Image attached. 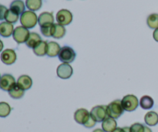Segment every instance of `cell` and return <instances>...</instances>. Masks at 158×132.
<instances>
[{
    "label": "cell",
    "mask_w": 158,
    "mask_h": 132,
    "mask_svg": "<svg viewBox=\"0 0 158 132\" xmlns=\"http://www.w3.org/2000/svg\"><path fill=\"white\" fill-rule=\"evenodd\" d=\"M20 23L26 29H32L38 23V17L32 11H25L20 16Z\"/></svg>",
    "instance_id": "cell-1"
},
{
    "label": "cell",
    "mask_w": 158,
    "mask_h": 132,
    "mask_svg": "<svg viewBox=\"0 0 158 132\" xmlns=\"http://www.w3.org/2000/svg\"><path fill=\"white\" fill-rule=\"evenodd\" d=\"M124 112L121 104V100H115L107 105L108 116L114 119H117Z\"/></svg>",
    "instance_id": "cell-2"
},
{
    "label": "cell",
    "mask_w": 158,
    "mask_h": 132,
    "mask_svg": "<svg viewBox=\"0 0 158 132\" xmlns=\"http://www.w3.org/2000/svg\"><path fill=\"white\" fill-rule=\"evenodd\" d=\"M76 52L72 47L68 46H65L61 48L59 53V60L63 63H70L74 61L76 59Z\"/></svg>",
    "instance_id": "cell-3"
},
{
    "label": "cell",
    "mask_w": 158,
    "mask_h": 132,
    "mask_svg": "<svg viewBox=\"0 0 158 132\" xmlns=\"http://www.w3.org/2000/svg\"><path fill=\"white\" fill-rule=\"evenodd\" d=\"M121 104L124 111L131 112L135 111L139 106V100L135 95L128 94L123 97L121 100Z\"/></svg>",
    "instance_id": "cell-4"
},
{
    "label": "cell",
    "mask_w": 158,
    "mask_h": 132,
    "mask_svg": "<svg viewBox=\"0 0 158 132\" xmlns=\"http://www.w3.org/2000/svg\"><path fill=\"white\" fill-rule=\"evenodd\" d=\"M90 115L97 122H103L106 117H108L107 106L97 105L94 107L90 111Z\"/></svg>",
    "instance_id": "cell-5"
},
{
    "label": "cell",
    "mask_w": 158,
    "mask_h": 132,
    "mask_svg": "<svg viewBox=\"0 0 158 132\" xmlns=\"http://www.w3.org/2000/svg\"><path fill=\"white\" fill-rule=\"evenodd\" d=\"M29 34H30V32H29V29H26L24 26H17L16 28L14 29L12 37L17 43L21 44V43H24L27 41Z\"/></svg>",
    "instance_id": "cell-6"
},
{
    "label": "cell",
    "mask_w": 158,
    "mask_h": 132,
    "mask_svg": "<svg viewBox=\"0 0 158 132\" xmlns=\"http://www.w3.org/2000/svg\"><path fill=\"white\" fill-rule=\"evenodd\" d=\"M56 19L59 24L62 26H67L73 21V14L67 9H61L56 13Z\"/></svg>",
    "instance_id": "cell-7"
},
{
    "label": "cell",
    "mask_w": 158,
    "mask_h": 132,
    "mask_svg": "<svg viewBox=\"0 0 158 132\" xmlns=\"http://www.w3.org/2000/svg\"><path fill=\"white\" fill-rule=\"evenodd\" d=\"M16 84L15 78L12 75L9 74H3L0 78V89L9 92Z\"/></svg>",
    "instance_id": "cell-8"
},
{
    "label": "cell",
    "mask_w": 158,
    "mask_h": 132,
    "mask_svg": "<svg viewBox=\"0 0 158 132\" xmlns=\"http://www.w3.org/2000/svg\"><path fill=\"white\" fill-rule=\"evenodd\" d=\"M73 74V70L69 63H61L59 65L56 69V74L60 78L66 80L72 77Z\"/></svg>",
    "instance_id": "cell-9"
},
{
    "label": "cell",
    "mask_w": 158,
    "mask_h": 132,
    "mask_svg": "<svg viewBox=\"0 0 158 132\" xmlns=\"http://www.w3.org/2000/svg\"><path fill=\"white\" fill-rule=\"evenodd\" d=\"M16 53L12 49H6L2 52L0 59L2 62L6 65H12L16 60Z\"/></svg>",
    "instance_id": "cell-10"
},
{
    "label": "cell",
    "mask_w": 158,
    "mask_h": 132,
    "mask_svg": "<svg viewBox=\"0 0 158 132\" xmlns=\"http://www.w3.org/2000/svg\"><path fill=\"white\" fill-rule=\"evenodd\" d=\"M90 117V113L85 108L77 109L74 113V120L77 123L84 125Z\"/></svg>",
    "instance_id": "cell-11"
},
{
    "label": "cell",
    "mask_w": 158,
    "mask_h": 132,
    "mask_svg": "<svg viewBox=\"0 0 158 132\" xmlns=\"http://www.w3.org/2000/svg\"><path fill=\"white\" fill-rule=\"evenodd\" d=\"M14 31V26L12 23L8 22H2L0 23V36L2 37H9L12 35Z\"/></svg>",
    "instance_id": "cell-12"
},
{
    "label": "cell",
    "mask_w": 158,
    "mask_h": 132,
    "mask_svg": "<svg viewBox=\"0 0 158 132\" xmlns=\"http://www.w3.org/2000/svg\"><path fill=\"white\" fill-rule=\"evenodd\" d=\"M54 17L52 12H44L40 14L38 17V23L40 26L48 24H53Z\"/></svg>",
    "instance_id": "cell-13"
},
{
    "label": "cell",
    "mask_w": 158,
    "mask_h": 132,
    "mask_svg": "<svg viewBox=\"0 0 158 132\" xmlns=\"http://www.w3.org/2000/svg\"><path fill=\"white\" fill-rule=\"evenodd\" d=\"M17 85L24 91L30 89L32 85V80L29 76L22 75L18 78L16 82Z\"/></svg>",
    "instance_id": "cell-14"
},
{
    "label": "cell",
    "mask_w": 158,
    "mask_h": 132,
    "mask_svg": "<svg viewBox=\"0 0 158 132\" xmlns=\"http://www.w3.org/2000/svg\"><path fill=\"white\" fill-rule=\"evenodd\" d=\"M117 128L116 119L108 117L102 122V129L105 132H112Z\"/></svg>",
    "instance_id": "cell-15"
},
{
    "label": "cell",
    "mask_w": 158,
    "mask_h": 132,
    "mask_svg": "<svg viewBox=\"0 0 158 132\" xmlns=\"http://www.w3.org/2000/svg\"><path fill=\"white\" fill-rule=\"evenodd\" d=\"M144 121L148 126H156L158 124V114L155 111H148L144 116Z\"/></svg>",
    "instance_id": "cell-16"
},
{
    "label": "cell",
    "mask_w": 158,
    "mask_h": 132,
    "mask_svg": "<svg viewBox=\"0 0 158 132\" xmlns=\"http://www.w3.org/2000/svg\"><path fill=\"white\" fill-rule=\"evenodd\" d=\"M61 47L56 42L51 41L48 43L47 46V53L46 55L49 57H55L59 55Z\"/></svg>",
    "instance_id": "cell-17"
},
{
    "label": "cell",
    "mask_w": 158,
    "mask_h": 132,
    "mask_svg": "<svg viewBox=\"0 0 158 132\" xmlns=\"http://www.w3.org/2000/svg\"><path fill=\"white\" fill-rule=\"evenodd\" d=\"M41 41V36H40L38 33H36V32H30V34H29V38H28L27 41L26 42V44L28 47L32 48V49H33V48L35 47V46H37Z\"/></svg>",
    "instance_id": "cell-18"
},
{
    "label": "cell",
    "mask_w": 158,
    "mask_h": 132,
    "mask_svg": "<svg viewBox=\"0 0 158 132\" xmlns=\"http://www.w3.org/2000/svg\"><path fill=\"white\" fill-rule=\"evenodd\" d=\"M25 9H26V5L22 0H14L10 4L11 10L15 12V13L19 14V15H20V14L22 15L25 12Z\"/></svg>",
    "instance_id": "cell-19"
},
{
    "label": "cell",
    "mask_w": 158,
    "mask_h": 132,
    "mask_svg": "<svg viewBox=\"0 0 158 132\" xmlns=\"http://www.w3.org/2000/svg\"><path fill=\"white\" fill-rule=\"evenodd\" d=\"M139 105L143 108V110H150L154 107V99L148 95H144L140 98L139 101Z\"/></svg>",
    "instance_id": "cell-20"
},
{
    "label": "cell",
    "mask_w": 158,
    "mask_h": 132,
    "mask_svg": "<svg viewBox=\"0 0 158 132\" xmlns=\"http://www.w3.org/2000/svg\"><path fill=\"white\" fill-rule=\"evenodd\" d=\"M48 43L46 41L42 40L37 46L33 48V52L38 57H43L47 53Z\"/></svg>",
    "instance_id": "cell-21"
},
{
    "label": "cell",
    "mask_w": 158,
    "mask_h": 132,
    "mask_svg": "<svg viewBox=\"0 0 158 132\" xmlns=\"http://www.w3.org/2000/svg\"><path fill=\"white\" fill-rule=\"evenodd\" d=\"M25 91L22 89L20 87L16 84L9 91V94L12 98L13 99H20L24 96Z\"/></svg>",
    "instance_id": "cell-22"
},
{
    "label": "cell",
    "mask_w": 158,
    "mask_h": 132,
    "mask_svg": "<svg viewBox=\"0 0 158 132\" xmlns=\"http://www.w3.org/2000/svg\"><path fill=\"white\" fill-rule=\"evenodd\" d=\"M43 1L42 0H26V6L30 11H37L41 9Z\"/></svg>",
    "instance_id": "cell-23"
},
{
    "label": "cell",
    "mask_w": 158,
    "mask_h": 132,
    "mask_svg": "<svg viewBox=\"0 0 158 132\" xmlns=\"http://www.w3.org/2000/svg\"><path fill=\"white\" fill-rule=\"evenodd\" d=\"M40 30L43 35L46 37L53 36L55 32V24H48L40 26Z\"/></svg>",
    "instance_id": "cell-24"
},
{
    "label": "cell",
    "mask_w": 158,
    "mask_h": 132,
    "mask_svg": "<svg viewBox=\"0 0 158 132\" xmlns=\"http://www.w3.org/2000/svg\"><path fill=\"white\" fill-rule=\"evenodd\" d=\"M147 23L148 26L151 29H157L158 28V14L157 13H152L148 15L147 19Z\"/></svg>",
    "instance_id": "cell-25"
},
{
    "label": "cell",
    "mask_w": 158,
    "mask_h": 132,
    "mask_svg": "<svg viewBox=\"0 0 158 132\" xmlns=\"http://www.w3.org/2000/svg\"><path fill=\"white\" fill-rule=\"evenodd\" d=\"M19 18V15L17 13H15V12H13L12 10H11L10 9H8L7 12L6 14V16H5V19L6 22H8L9 23H15L18 21Z\"/></svg>",
    "instance_id": "cell-26"
},
{
    "label": "cell",
    "mask_w": 158,
    "mask_h": 132,
    "mask_svg": "<svg viewBox=\"0 0 158 132\" xmlns=\"http://www.w3.org/2000/svg\"><path fill=\"white\" fill-rule=\"evenodd\" d=\"M11 107L6 102H0V117H6L10 114Z\"/></svg>",
    "instance_id": "cell-27"
},
{
    "label": "cell",
    "mask_w": 158,
    "mask_h": 132,
    "mask_svg": "<svg viewBox=\"0 0 158 132\" xmlns=\"http://www.w3.org/2000/svg\"><path fill=\"white\" fill-rule=\"evenodd\" d=\"M66 34V29H65L64 26L59 24V23H56L55 24V32H54L53 38L55 39H61Z\"/></svg>",
    "instance_id": "cell-28"
},
{
    "label": "cell",
    "mask_w": 158,
    "mask_h": 132,
    "mask_svg": "<svg viewBox=\"0 0 158 132\" xmlns=\"http://www.w3.org/2000/svg\"><path fill=\"white\" fill-rule=\"evenodd\" d=\"M145 125L140 123H134L130 127L131 132H144Z\"/></svg>",
    "instance_id": "cell-29"
},
{
    "label": "cell",
    "mask_w": 158,
    "mask_h": 132,
    "mask_svg": "<svg viewBox=\"0 0 158 132\" xmlns=\"http://www.w3.org/2000/svg\"><path fill=\"white\" fill-rule=\"evenodd\" d=\"M96 124H97V121H96L94 120V118H93L92 116L90 115L89 118L88 119V121L86 122V124H85V125H83V126H84L85 128H93V127L95 126Z\"/></svg>",
    "instance_id": "cell-30"
},
{
    "label": "cell",
    "mask_w": 158,
    "mask_h": 132,
    "mask_svg": "<svg viewBox=\"0 0 158 132\" xmlns=\"http://www.w3.org/2000/svg\"><path fill=\"white\" fill-rule=\"evenodd\" d=\"M153 37H154V40L157 41L158 43V28L157 29H154V32H153Z\"/></svg>",
    "instance_id": "cell-31"
},
{
    "label": "cell",
    "mask_w": 158,
    "mask_h": 132,
    "mask_svg": "<svg viewBox=\"0 0 158 132\" xmlns=\"http://www.w3.org/2000/svg\"><path fill=\"white\" fill-rule=\"evenodd\" d=\"M112 132H124V131H123V128H117L115 130H114V131H113Z\"/></svg>",
    "instance_id": "cell-32"
},
{
    "label": "cell",
    "mask_w": 158,
    "mask_h": 132,
    "mask_svg": "<svg viewBox=\"0 0 158 132\" xmlns=\"http://www.w3.org/2000/svg\"><path fill=\"white\" fill-rule=\"evenodd\" d=\"M3 47H4V45H3V43H2V40H0V53H1V52H2Z\"/></svg>",
    "instance_id": "cell-33"
},
{
    "label": "cell",
    "mask_w": 158,
    "mask_h": 132,
    "mask_svg": "<svg viewBox=\"0 0 158 132\" xmlns=\"http://www.w3.org/2000/svg\"><path fill=\"white\" fill-rule=\"evenodd\" d=\"M123 131H124V132H131L129 127H124V128H123Z\"/></svg>",
    "instance_id": "cell-34"
},
{
    "label": "cell",
    "mask_w": 158,
    "mask_h": 132,
    "mask_svg": "<svg viewBox=\"0 0 158 132\" xmlns=\"http://www.w3.org/2000/svg\"><path fill=\"white\" fill-rule=\"evenodd\" d=\"M144 132H152V131H151V128H148V126H145V128H144Z\"/></svg>",
    "instance_id": "cell-35"
},
{
    "label": "cell",
    "mask_w": 158,
    "mask_h": 132,
    "mask_svg": "<svg viewBox=\"0 0 158 132\" xmlns=\"http://www.w3.org/2000/svg\"><path fill=\"white\" fill-rule=\"evenodd\" d=\"M93 132H105L103 129H100V128H97V129L94 130Z\"/></svg>",
    "instance_id": "cell-36"
},
{
    "label": "cell",
    "mask_w": 158,
    "mask_h": 132,
    "mask_svg": "<svg viewBox=\"0 0 158 132\" xmlns=\"http://www.w3.org/2000/svg\"><path fill=\"white\" fill-rule=\"evenodd\" d=\"M0 78H1V75H0Z\"/></svg>",
    "instance_id": "cell-37"
}]
</instances>
